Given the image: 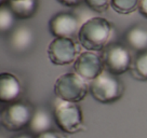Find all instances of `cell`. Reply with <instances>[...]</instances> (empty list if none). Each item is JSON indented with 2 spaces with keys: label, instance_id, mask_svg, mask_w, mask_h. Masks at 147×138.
Segmentation results:
<instances>
[{
  "label": "cell",
  "instance_id": "6da1fadb",
  "mask_svg": "<svg viewBox=\"0 0 147 138\" xmlns=\"http://www.w3.org/2000/svg\"><path fill=\"white\" fill-rule=\"evenodd\" d=\"M113 32V26L104 17L95 16L86 19L77 35L78 42L87 51L98 52L108 46Z\"/></svg>",
  "mask_w": 147,
  "mask_h": 138
},
{
  "label": "cell",
  "instance_id": "7a4b0ae2",
  "mask_svg": "<svg viewBox=\"0 0 147 138\" xmlns=\"http://www.w3.org/2000/svg\"><path fill=\"white\" fill-rule=\"evenodd\" d=\"M89 91L96 101L110 104L119 100L123 94L124 86L117 76L104 69L97 78L90 81Z\"/></svg>",
  "mask_w": 147,
  "mask_h": 138
},
{
  "label": "cell",
  "instance_id": "3957f363",
  "mask_svg": "<svg viewBox=\"0 0 147 138\" xmlns=\"http://www.w3.org/2000/svg\"><path fill=\"white\" fill-rule=\"evenodd\" d=\"M89 92L86 80L76 72H67L60 76L54 84V94L59 99L69 102L83 100Z\"/></svg>",
  "mask_w": 147,
  "mask_h": 138
},
{
  "label": "cell",
  "instance_id": "277c9868",
  "mask_svg": "<svg viewBox=\"0 0 147 138\" xmlns=\"http://www.w3.org/2000/svg\"><path fill=\"white\" fill-rule=\"evenodd\" d=\"M53 118L57 127L63 133L75 134L83 129L82 111L76 102L57 99Z\"/></svg>",
  "mask_w": 147,
  "mask_h": 138
},
{
  "label": "cell",
  "instance_id": "5b68a950",
  "mask_svg": "<svg viewBox=\"0 0 147 138\" xmlns=\"http://www.w3.org/2000/svg\"><path fill=\"white\" fill-rule=\"evenodd\" d=\"M35 109L24 101H14L1 110L0 121L2 126L11 132H18L29 125Z\"/></svg>",
  "mask_w": 147,
  "mask_h": 138
},
{
  "label": "cell",
  "instance_id": "8992f818",
  "mask_svg": "<svg viewBox=\"0 0 147 138\" xmlns=\"http://www.w3.org/2000/svg\"><path fill=\"white\" fill-rule=\"evenodd\" d=\"M101 57L105 70L115 76L127 72L132 66L131 53L127 46L120 43H111L102 51Z\"/></svg>",
  "mask_w": 147,
  "mask_h": 138
},
{
  "label": "cell",
  "instance_id": "52a82bcc",
  "mask_svg": "<svg viewBox=\"0 0 147 138\" xmlns=\"http://www.w3.org/2000/svg\"><path fill=\"white\" fill-rule=\"evenodd\" d=\"M81 53V44L74 38H55L48 46V56L51 63L65 66L75 63Z\"/></svg>",
  "mask_w": 147,
  "mask_h": 138
},
{
  "label": "cell",
  "instance_id": "ba28073f",
  "mask_svg": "<svg viewBox=\"0 0 147 138\" xmlns=\"http://www.w3.org/2000/svg\"><path fill=\"white\" fill-rule=\"evenodd\" d=\"M101 55L93 51H84L74 63V70L86 81H92L104 71Z\"/></svg>",
  "mask_w": 147,
  "mask_h": 138
},
{
  "label": "cell",
  "instance_id": "9c48e42d",
  "mask_svg": "<svg viewBox=\"0 0 147 138\" xmlns=\"http://www.w3.org/2000/svg\"><path fill=\"white\" fill-rule=\"evenodd\" d=\"M80 19L70 12L55 14L49 22V30L55 38H74L80 29Z\"/></svg>",
  "mask_w": 147,
  "mask_h": 138
},
{
  "label": "cell",
  "instance_id": "30bf717a",
  "mask_svg": "<svg viewBox=\"0 0 147 138\" xmlns=\"http://www.w3.org/2000/svg\"><path fill=\"white\" fill-rule=\"evenodd\" d=\"M22 94V85L14 74L2 72L0 74V100L2 104L18 101Z\"/></svg>",
  "mask_w": 147,
  "mask_h": 138
},
{
  "label": "cell",
  "instance_id": "8fae6325",
  "mask_svg": "<svg viewBox=\"0 0 147 138\" xmlns=\"http://www.w3.org/2000/svg\"><path fill=\"white\" fill-rule=\"evenodd\" d=\"M35 35L30 27L22 25L14 28L10 36V46L16 52H25L32 46Z\"/></svg>",
  "mask_w": 147,
  "mask_h": 138
},
{
  "label": "cell",
  "instance_id": "7c38bea8",
  "mask_svg": "<svg viewBox=\"0 0 147 138\" xmlns=\"http://www.w3.org/2000/svg\"><path fill=\"white\" fill-rule=\"evenodd\" d=\"M29 129L34 135H40L46 133L48 131H51L52 126V117L50 112L45 108H37L35 109L34 115H32L30 123H29Z\"/></svg>",
  "mask_w": 147,
  "mask_h": 138
},
{
  "label": "cell",
  "instance_id": "4fadbf2b",
  "mask_svg": "<svg viewBox=\"0 0 147 138\" xmlns=\"http://www.w3.org/2000/svg\"><path fill=\"white\" fill-rule=\"evenodd\" d=\"M125 41L130 48L140 52L147 51V27L133 26L125 33Z\"/></svg>",
  "mask_w": 147,
  "mask_h": 138
},
{
  "label": "cell",
  "instance_id": "5bb4252c",
  "mask_svg": "<svg viewBox=\"0 0 147 138\" xmlns=\"http://www.w3.org/2000/svg\"><path fill=\"white\" fill-rule=\"evenodd\" d=\"M8 5L13 11L14 15L21 19H27L32 17L38 9V0H9Z\"/></svg>",
  "mask_w": 147,
  "mask_h": 138
},
{
  "label": "cell",
  "instance_id": "9a60e30c",
  "mask_svg": "<svg viewBox=\"0 0 147 138\" xmlns=\"http://www.w3.org/2000/svg\"><path fill=\"white\" fill-rule=\"evenodd\" d=\"M132 77L140 81H147V51L140 52L131 66Z\"/></svg>",
  "mask_w": 147,
  "mask_h": 138
},
{
  "label": "cell",
  "instance_id": "2e32d148",
  "mask_svg": "<svg viewBox=\"0 0 147 138\" xmlns=\"http://www.w3.org/2000/svg\"><path fill=\"white\" fill-rule=\"evenodd\" d=\"M15 19L13 11L9 7L8 2H1L0 7V29L1 32H8L14 29L15 26Z\"/></svg>",
  "mask_w": 147,
  "mask_h": 138
},
{
  "label": "cell",
  "instance_id": "e0dca14e",
  "mask_svg": "<svg viewBox=\"0 0 147 138\" xmlns=\"http://www.w3.org/2000/svg\"><path fill=\"white\" fill-rule=\"evenodd\" d=\"M140 0H110V7L119 14H130L138 9Z\"/></svg>",
  "mask_w": 147,
  "mask_h": 138
},
{
  "label": "cell",
  "instance_id": "ac0fdd59",
  "mask_svg": "<svg viewBox=\"0 0 147 138\" xmlns=\"http://www.w3.org/2000/svg\"><path fill=\"white\" fill-rule=\"evenodd\" d=\"M84 3L89 9L95 12H104L110 5V0H84Z\"/></svg>",
  "mask_w": 147,
  "mask_h": 138
},
{
  "label": "cell",
  "instance_id": "d6986e66",
  "mask_svg": "<svg viewBox=\"0 0 147 138\" xmlns=\"http://www.w3.org/2000/svg\"><path fill=\"white\" fill-rule=\"evenodd\" d=\"M35 138H67L64 134H61L55 131H48L46 133H42L36 136Z\"/></svg>",
  "mask_w": 147,
  "mask_h": 138
},
{
  "label": "cell",
  "instance_id": "ffe728a7",
  "mask_svg": "<svg viewBox=\"0 0 147 138\" xmlns=\"http://www.w3.org/2000/svg\"><path fill=\"white\" fill-rule=\"evenodd\" d=\"M138 11L144 17L147 19V0H140L138 3Z\"/></svg>",
  "mask_w": 147,
  "mask_h": 138
},
{
  "label": "cell",
  "instance_id": "44dd1931",
  "mask_svg": "<svg viewBox=\"0 0 147 138\" xmlns=\"http://www.w3.org/2000/svg\"><path fill=\"white\" fill-rule=\"evenodd\" d=\"M61 5H66V7H77L80 5V2L82 0H57Z\"/></svg>",
  "mask_w": 147,
  "mask_h": 138
},
{
  "label": "cell",
  "instance_id": "7402d4cb",
  "mask_svg": "<svg viewBox=\"0 0 147 138\" xmlns=\"http://www.w3.org/2000/svg\"><path fill=\"white\" fill-rule=\"evenodd\" d=\"M13 138H32L29 134H21V135H18Z\"/></svg>",
  "mask_w": 147,
  "mask_h": 138
},
{
  "label": "cell",
  "instance_id": "603a6c76",
  "mask_svg": "<svg viewBox=\"0 0 147 138\" xmlns=\"http://www.w3.org/2000/svg\"><path fill=\"white\" fill-rule=\"evenodd\" d=\"M13 1H20V0H13Z\"/></svg>",
  "mask_w": 147,
  "mask_h": 138
},
{
  "label": "cell",
  "instance_id": "cb8c5ba5",
  "mask_svg": "<svg viewBox=\"0 0 147 138\" xmlns=\"http://www.w3.org/2000/svg\"><path fill=\"white\" fill-rule=\"evenodd\" d=\"M1 138H3V137H1Z\"/></svg>",
  "mask_w": 147,
  "mask_h": 138
}]
</instances>
